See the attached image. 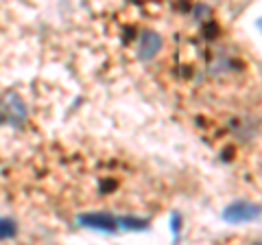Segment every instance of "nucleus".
I'll list each match as a JSON object with an SVG mask.
<instances>
[{
    "label": "nucleus",
    "instance_id": "7ed1b4c3",
    "mask_svg": "<svg viewBox=\"0 0 262 245\" xmlns=\"http://www.w3.org/2000/svg\"><path fill=\"white\" fill-rule=\"evenodd\" d=\"M221 219L229 226H241V223H251V221H258L260 219V206L253 201H245V199H238V201H232L227 203L221 212Z\"/></svg>",
    "mask_w": 262,
    "mask_h": 245
},
{
    "label": "nucleus",
    "instance_id": "f257e3e1",
    "mask_svg": "<svg viewBox=\"0 0 262 245\" xmlns=\"http://www.w3.org/2000/svg\"><path fill=\"white\" fill-rule=\"evenodd\" d=\"M77 223L88 230H96V232H105V234H114L118 230H136L142 232L149 228V219H140V217H116L112 212H81L77 215Z\"/></svg>",
    "mask_w": 262,
    "mask_h": 245
},
{
    "label": "nucleus",
    "instance_id": "423d86ee",
    "mask_svg": "<svg viewBox=\"0 0 262 245\" xmlns=\"http://www.w3.org/2000/svg\"><path fill=\"white\" fill-rule=\"evenodd\" d=\"M170 230H173V236L177 239V234H179V215H177V212H173V221H170Z\"/></svg>",
    "mask_w": 262,
    "mask_h": 245
},
{
    "label": "nucleus",
    "instance_id": "39448f33",
    "mask_svg": "<svg viewBox=\"0 0 262 245\" xmlns=\"http://www.w3.org/2000/svg\"><path fill=\"white\" fill-rule=\"evenodd\" d=\"M18 236V221L13 217H0V241H9Z\"/></svg>",
    "mask_w": 262,
    "mask_h": 245
},
{
    "label": "nucleus",
    "instance_id": "f03ea898",
    "mask_svg": "<svg viewBox=\"0 0 262 245\" xmlns=\"http://www.w3.org/2000/svg\"><path fill=\"white\" fill-rule=\"evenodd\" d=\"M29 110L22 96L15 90H5L0 94V125L9 127H22L27 122Z\"/></svg>",
    "mask_w": 262,
    "mask_h": 245
},
{
    "label": "nucleus",
    "instance_id": "20e7f679",
    "mask_svg": "<svg viewBox=\"0 0 262 245\" xmlns=\"http://www.w3.org/2000/svg\"><path fill=\"white\" fill-rule=\"evenodd\" d=\"M162 51V35L155 31H142L136 42V55L140 62H151Z\"/></svg>",
    "mask_w": 262,
    "mask_h": 245
}]
</instances>
